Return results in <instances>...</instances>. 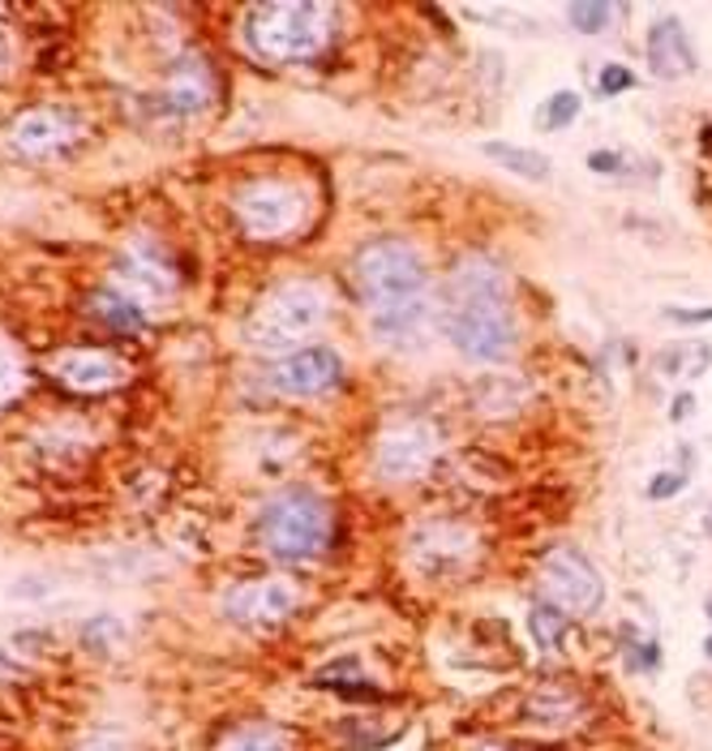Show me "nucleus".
Returning a JSON list of instances; mask_svg holds the SVG:
<instances>
[{"label":"nucleus","instance_id":"nucleus-1","mask_svg":"<svg viewBox=\"0 0 712 751\" xmlns=\"http://www.w3.org/2000/svg\"><path fill=\"white\" fill-rule=\"evenodd\" d=\"M353 283L365 301L374 335L387 348H412L434 314L430 271L421 254L399 237H378L353 254Z\"/></svg>","mask_w":712,"mask_h":751},{"label":"nucleus","instance_id":"nucleus-2","mask_svg":"<svg viewBox=\"0 0 712 751\" xmlns=\"http://www.w3.org/2000/svg\"><path fill=\"white\" fill-rule=\"evenodd\" d=\"M442 335L473 361H507L515 353V314L507 276L489 254H464L442 292Z\"/></svg>","mask_w":712,"mask_h":751},{"label":"nucleus","instance_id":"nucleus-3","mask_svg":"<svg viewBox=\"0 0 712 751\" xmlns=\"http://www.w3.org/2000/svg\"><path fill=\"white\" fill-rule=\"evenodd\" d=\"M339 9L314 0H271L245 9V47L267 65H305L331 47Z\"/></svg>","mask_w":712,"mask_h":751},{"label":"nucleus","instance_id":"nucleus-4","mask_svg":"<svg viewBox=\"0 0 712 751\" xmlns=\"http://www.w3.org/2000/svg\"><path fill=\"white\" fill-rule=\"evenodd\" d=\"M331 314V297L310 283V279H296V283H279L276 292H267L258 301V310L245 322V340L253 348H292L296 340H310L317 326Z\"/></svg>","mask_w":712,"mask_h":751},{"label":"nucleus","instance_id":"nucleus-5","mask_svg":"<svg viewBox=\"0 0 712 751\" xmlns=\"http://www.w3.org/2000/svg\"><path fill=\"white\" fill-rule=\"evenodd\" d=\"M310 190L283 176H253L233 194V219L249 240H288L310 224Z\"/></svg>","mask_w":712,"mask_h":751},{"label":"nucleus","instance_id":"nucleus-6","mask_svg":"<svg viewBox=\"0 0 712 751\" xmlns=\"http://www.w3.org/2000/svg\"><path fill=\"white\" fill-rule=\"evenodd\" d=\"M258 537L262 546L283 562H305L322 554L331 537V507L314 490H283L258 512Z\"/></svg>","mask_w":712,"mask_h":751},{"label":"nucleus","instance_id":"nucleus-7","mask_svg":"<svg viewBox=\"0 0 712 751\" xmlns=\"http://www.w3.org/2000/svg\"><path fill=\"white\" fill-rule=\"evenodd\" d=\"M537 576H541V589L550 597V605H558L562 614L589 619L605 601V580L596 576L593 562L571 546H554L550 554H541Z\"/></svg>","mask_w":712,"mask_h":751},{"label":"nucleus","instance_id":"nucleus-8","mask_svg":"<svg viewBox=\"0 0 712 751\" xmlns=\"http://www.w3.org/2000/svg\"><path fill=\"white\" fill-rule=\"evenodd\" d=\"M438 455V430L425 421H399L374 447V473L382 481H417Z\"/></svg>","mask_w":712,"mask_h":751},{"label":"nucleus","instance_id":"nucleus-9","mask_svg":"<svg viewBox=\"0 0 712 751\" xmlns=\"http://www.w3.org/2000/svg\"><path fill=\"white\" fill-rule=\"evenodd\" d=\"M339 378H344L339 353L326 348V344H314V348H301V353L283 356L276 369L267 374V387H271L276 396L310 399V396H326Z\"/></svg>","mask_w":712,"mask_h":751},{"label":"nucleus","instance_id":"nucleus-10","mask_svg":"<svg viewBox=\"0 0 712 751\" xmlns=\"http://www.w3.org/2000/svg\"><path fill=\"white\" fill-rule=\"evenodd\" d=\"M82 133H86V125H82L78 112H69V108H31V112L13 117V125H9V147L18 155L40 159L74 147Z\"/></svg>","mask_w":712,"mask_h":751},{"label":"nucleus","instance_id":"nucleus-11","mask_svg":"<svg viewBox=\"0 0 712 751\" xmlns=\"http://www.w3.org/2000/svg\"><path fill=\"white\" fill-rule=\"evenodd\" d=\"M296 589L288 580H240L224 593V614L245 627H267L296 610Z\"/></svg>","mask_w":712,"mask_h":751},{"label":"nucleus","instance_id":"nucleus-12","mask_svg":"<svg viewBox=\"0 0 712 751\" xmlns=\"http://www.w3.org/2000/svg\"><path fill=\"white\" fill-rule=\"evenodd\" d=\"M412 558L425 576H442V571H455L464 567L476 550V537L464 528V524H451V519H434L425 528L412 533Z\"/></svg>","mask_w":712,"mask_h":751},{"label":"nucleus","instance_id":"nucleus-13","mask_svg":"<svg viewBox=\"0 0 712 751\" xmlns=\"http://www.w3.org/2000/svg\"><path fill=\"white\" fill-rule=\"evenodd\" d=\"M644 56H648V69L666 82L691 78L695 65H700L695 43H691L687 26H682L678 18H657V22L648 26V35H644Z\"/></svg>","mask_w":712,"mask_h":751},{"label":"nucleus","instance_id":"nucleus-14","mask_svg":"<svg viewBox=\"0 0 712 751\" xmlns=\"http://www.w3.org/2000/svg\"><path fill=\"white\" fill-rule=\"evenodd\" d=\"M211 99H215V69L206 65V56H198V52L176 56L163 74V104L181 117H194Z\"/></svg>","mask_w":712,"mask_h":751},{"label":"nucleus","instance_id":"nucleus-15","mask_svg":"<svg viewBox=\"0 0 712 751\" xmlns=\"http://www.w3.org/2000/svg\"><path fill=\"white\" fill-rule=\"evenodd\" d=\"M52 374L74 391H112L125 378V365L104 348H69L52 361Z\"/></svg>","mask_w":712,"mask_h":751},{"label":"nucleus","instance_id":"nucleus-16","mask_svg":"<svg viewBox=\"0 0 712 751\" xmlns=\"http://www.w3.org/2000/svg\"><path fill=\"white\" fill-rule=\"evenodd\" d=\"M90 314L99 318L104 326H112V331H125V335H133V331L147 326L142 305H138L129 292H120V288H99V292L90 297Z\"/></svg>","mask_w":712,"mask_h":751},{"label":"nucleus","instance_id":"nucleus-17","mask_svg":"<svg viewBox=\"0 0 712 751\" xmlns=\"http://www.w3.org/2000/svg\"><path fill=\"white\" fill-rule=\"evenodd\" d=\"M575 712H580V696L571 687H558V683L532 691V700H528V721H541V726L575 721Z\"/></svg>","mask_w":712,"mask_h":751},{"label":"nucleus","instance_id":"nucleus-18","mask_svg":"<svg viewBox=\"0 0 712 751\" xmlns=\"http://www.w3.org/2000/svg\"><path fill=\"white\" fill-rule=\"evenodd\" d=\"M485 155L503 163L515 176H524V181H550V159L541 151H528V147H515V142H485Z\"/></svg>","mask_w":712,"mask_h":751},{"label":"nucleus","instance_id":"nucleus-19","mask_svg":"<svg viewBox=\"0 0 712 751\" xmlns=\"http://www.w3.org/2000/svg\"><path fill=\"white\" fill-rule=\"evenodd\" d=\"M215 751H292V734L271 721H253V726L233 730Z\"/></svg>","mask_w":712,"mask_h":751},{"label":"nucleus","instance_id":"nucleus-20","mask_svg":"<svg viewBox=\"0 0 712 751\" xmlns=\"http://www.w3.org/2000/svg\"><path fill=\"white\" fill-rule=\"evenodd\" d=\"M120 644H125V623L117 614H95V619L82 623V648L108 657V653H117Z\"/></svg>","mask_w":712,"mask_h":751},{"label":"nucleus","instance_id":"nucleus-21","mask_svg":"<svg viewBox=\"0 0 712 751\" xmlns=\"http://www.w3.org/2000/svg\"><path fill=\"white\" fill-rule=\"evenodd\" d=\"M528 627H532L537 648H558V644H562V635H567V627H571V614H562L558 605L541 601V605H532V614H528Z\"/></svg>","mask_w":712,"mask_h":751},{"label":"nucleus","instance_id":"nucleus-22","mask_svg":"<svg viewBox=\"0 0 712 751\" xmlns=\"http://www.w3.org/2000/svg\"><path fill=\"white\" fill-rule=\"evenodd\" d=\"M618 9L614 4H593V0H575V4H567V22L580 31V35H601L605 26H609V18H614Z\"/></svg>","mask_w":712,"mask_h":751},{"label":"nucleus","instance_id":"nucleus-23","mask_svg":"<svg viewBox=\"0 0 712 751\" xmlns=\"http://www.w3.org/2000/svg\"><path fill=\"white\" fill-rule=\"evenodd\" d=\"M580 112H584V99L575 90H554L541 108V129H567L571 120H580Z\"/></svg>","mask_w":712,"mask_h":751},{"label":"nucleus","instance_id":"nucleus-24","mask_svg":"<svg viewBox=\"0 0 712 751\" xmlns=\"http://www.w3.org/2000/svg\"><path fill=\"white\" fill-rule=\"evenodd\" d=\"M22 383H26V369H22V356L13 353L4 340H0V404H9V399L22 391Z\"/></svg>","mask_w":712,"mask_h":751},{"label":"nucleus","instance_id":"nucleus-25","mask_svg":"<svg viewBox=\"0 0 712 751\" xmlns=\"http://www.w3.org/2000/svg\"><path fill=\"white\" fill-rule=\"evenodd\" d=\"M632 86H635V74L627 65H605L601 78H596V90H601L605 99H614V95H623V90H632Z\"/></svg>","mask_w":712,"mask_h":751},{"label":"nucleus","instance_id":"nucleus-26","mask_svg":"<svg viewBox=\"0 0 712 751\" xmlns=\"http://www.w3.org/2000/svg\"><path fill=\"white\" fill-rule=\"evenodd\" d=\"M682 485H687V476L682 473H657L648 481V498H652V503H666L673 494H682Z\"/></svg>","mask_w":712,"mask_h":751},{"label":"nucleus","instance_id":"nucleus-27","mask_svg":"<svg viewBox=\"0 0 712 751\" xmlns=\"http://www.w3.org/2000/svg\"><path fill=\"white\" fill-rule=\"evenodd\" d=\"M589 168L601 172V176H618V172H623V155H618V151H593V155H589Z\"/></svg>","mask_w":712,"mask_h":751},{"label":"nucleus","instance_id":"nucleus-28","mask_svg":"<svg viewBox=\"0 0 712 751\" xmlns=\"http://www.w3.org/2000/svg\"><path fill=\"white\" fill-rule=\"evenodd\" d=\"M22 678H26V670H22V666H18V662L0 648V687H4V683H22Z\"/></svg>","mask_w":712,"mask_h":751},{"label":"nucleus","instance_id":"nucleus-29","mask_svg":"<svg viewBox=\"0 0 712 751\" xmlns=\"http://www.w3.org/2000/svg\"><path fill=\"white\" fill-rule=\"evenodd\" d=\"M670 322H687V326H695V322H712V305L709 310H666Z\"/></svg>","mask_w":712,"mask_h":751},{"label":"nucleus","instance_id":"nucleus-30","mask_svg":"<svg viewBox=\"0 0 712 751\" xmlns=\"http://www.w3.org/2000/svg\"><path fill=\"white\" fill-rule=\"evenodd\" d=\"M691 408H695V399L678 396L673 399V408H670V421H687V417H691Z\"/></svg>","mask_w":712,"mask_h":751},{"label":"nucleus","instance_id":"nucleus-31","mask_svg":"<svg viewBox=\"0 0 712 751\" xmlns=\"http://www.w3.org/2000/svg\"><path fill=\"white\" fill-rule=\"evenodd\" d=\"M9 69V35H4V26H0V74Z\"/></svg>","mask_w":712,"mask_h":751},{"label":"nucleus","instance_id":"nucleus-32","mask_svg":"<svg viewBox=\"0 0 712 751\" xmlns=\"http://www.w3.org/2000/svg\"><path fill=\"white\" fill-rule=\"evenodd\" d=\"M468 751H515V748H507V743H473Z\"/></svg>","mask_w":712,"mask_h":751},{"label":"nucleus","instance_id":"nucleus-33","mask_svg":"<svg viewBox=\"0 0 712 751\" xmlns=\"http://www.w3.org/2000/svg\"><path fill=\"white\" fill-rule=\"evenodd\" d=\"M704 653H709V657H712V635H709V640H704Z\"/></svg>","mask_w":712,"mask_h":751},{"label":"nucleus","instance_id":"nucleus-34","mask_svg":"<svg viewBox=\"0 0 712 751\" xmlns=\"http://www.w3.org/2000/svg\"><path fill=\"white\" fill-rule=\"evenodd\" d=\"M704 610H709V619H712V597H709V601H704Z\"/></svg>","mask_w":712,"mask_h":751}]
</instances>
